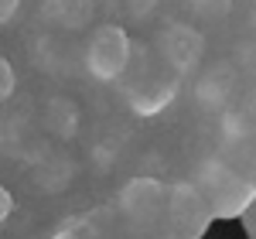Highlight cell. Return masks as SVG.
I'll return each instance as SVG.
<instances>
[{"label": "cell", "instance_id": "6da1fadb", "mask_svg": "<svg viewBox=\"0 0 256 239\" xmlns=\"http://www.w3.org/2000/svg\"><path fill=\"white\" fill-rule=\"evenodd\" d=\"M178 86L181 79L150 48H140L130 58V68L123 72V100L137 116H158L178 96Z\"/></svg>", "mask_w": 256, "mask_h": 239}, {"label": "cell", "instance_id": "7a4b0ae2", "mask_svg": "<svg viewBox=\"0 0 256 239\" xmlns=\"http://www.w3.org/2000/svg\"><path fill=\"white\" fill-rule=\"evenodd\" d=\"M192 184L198 188V195L205 198L212 219H216V216L232 219L239 212H246L250 202H253V181H250V174L239 171L236 164L226 160V158H208L198 168V174H195Z\"/></svg>", "mask_w": 256, "mask_h": 239}, {"label": "cell", "instance_id": "3957f363", "mask_svg": "<svg viewBox=\"0 0 256 239\" xmlns=\"http://www.w3.org/2000/svg\"><path fill=\"white\" fill-rule=\"evenodd\" d=\"M134 58V41L120 24H99L86 41V72L99 82H120Z\"/></svg>", "mask_w": 256, "mask_h": 239}, {"label": "cell", "instance_id": "277c9868", "mask_svg": "<svg viewBox=\"0 0 256 239\" xmlns=\"http://www.w3.org/2000/svg\"><path fill=\"white\" fill-rule=\"evenodd\" d=\"M154 55H158L178 79L192 76L202 68V58H205V34L198 31L195 24H168L158 34V44H154Z\"/></svg>", "mask_w": 256, "mask_h": 239}, {"label": "cell", "instance_id": "5b68a950", "mask_svg": "<svg viewBox=\"0 0 256 239\" xmlns=\"http://www.w3.org/2000/svg\"><path fill=\"white\" fill-rule=\"evenodd\" d=\"M164 205H168V184L158 178H130L120 188V212L134 222L137 229H150L164 219Z\"/></svg>", "mask_w": 256, "mask_h": 239}, {"label": "cell", "instance_id": "8992f818", "mask_svg": "<svg viewBox=\"0 0 256 239\" xmlns=\"http://www.w3.org/2000/svg\"><path fill=\"white\" fill-rule=\"evenodd\" d=\"M164 219L171 222V232L174 236H188V239H198L208 222H212V212L205 198L198 195V188L192 181H178L168 188V205H164Z\"/></svg>", "mask_w": 256, "mask_h": 239}, {"label": "cell", "instance_id": "52a82bcc", "mask_svg": "<svg viewBox=\"0 0 256 239\" xmlns=\"http://www.w3.org/2000/svg\"><path fill=\"white\" fill-rule=\"evenodd\" d=\"M195 100L202 110H212V113H226L232 110L239 100V68L232 62H212L198 72L195 79Z\"/></svg>", "mask_w": 256, "mask_h": 239}, {"label": "cell", "instance_id": "ba28073f", "mask_svg": "<svg viewBox=\"0 0 256 239\" xmlns=\"http://www.w3.org/2000/svg\"><path fill=\"white\" fill-rule=\"evenodd\" d=\"M44 126H48V134L58 140H72L79 134V123H82V110L76 100H68V96H52V100L44 102Z\"/></svg>", "mask_w": 256, "mask_h": 239}, {"label": "cell", "instance_id": "9c48e42d", "mask_svg": "<svg viewBox=\"0 0 256 239\" xmlns=\"http://www.w3.org/2000/svg\"><path fill=\"white\" fill-rule=\"evenodd\" d=\"M96 14V4L89 0H48L41 4V18H48L52 24H58L62 31H82Z\"/></svg>", "mask_w": 256, "mask_h": 239}, {"label": "cell", "instance_id": "30bf717a", "mask_svg": "<svg viewBox=\"0 0 256 239\" xmlns=\"http://www.w3.org/2000/svg\"><path fill=\"white\" fill-rule=\"evenodd\" d=\"M222 137L232 147H250V140H253V116L246 110H239V106L226 110L222 113Z\"/></svg>", "mask_w": 256, "mask_h": 239}, {"label": "cell", "instance_id": "8fae6325", "mask_svg": "<svg viewBox=\"0 0 256 239\" xmlns=\"http://www.w3.org/2000/svg\"><path fill=\"white\" fill-rule=\"evenodd\" d=\"M14 89H18V72H14V65H10L7 55H0V102L10 100Z\"/></svg>", "mask_w": 256, "mask_h": 239}, {"label": "cell", "instance_id": "7c38bea8", "mask_svg": "<svg viewBox=\"0 0 256 239\" xmlns=\"http://www.w3.org/2000/svg\"><path fill=\"white\" fill-rule=\"evenodd\" d=\"M20 14V0H0V24H10Z\"/></svg>", "mask_w": 256, "mask_h": 239}, {"label": "cell", "instance_id": "4fadbf2b", "mask_svg": "<svg viewBox=\"0 0 256 239\" xmlns=\"http://www.w3.org/2000/svg\"><path fill=\"white\" fill-rule=\"evenodd\" d=\"M10 212H14V195L0 184V222H7L10 219Z\"/></svg>", "mask_w": 256, "mask_h": 239}, {"label": "cell", "instance_id": "5bb4252c", "mask_svg": "<svg viewBox=\"0 0 256 239\" xmlns=\"http://www.w3.org/2000/svg\"><path fill=\"white\" fill-rule=\"evenodd\" d=\"M52 239H82V232L76 229V226H62V229H58Z\"/></svg>", "mask_w": 256, "mask_h": 239}, {"label": "cell", "instance_id": "9a60e30c", "mask_svg": "<svg viewBox=\"0 0 256 239\" xmlns=\"http://www.w3.org/2000/svg\"><path fill=\"white\" fill-rule=\"evenodd\" d=\"M164 239H188V236H174V232H171V236H164Z\"/></svg>", "mask_w": 256, "mask_h": 239}]
</instances>
